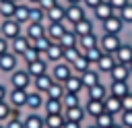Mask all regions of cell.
<instances>
[{
  "instance_id": "cell-1",
  "label": "cell",
  "mask_w": 132,
  "mask_h": 128,
  "mask_svg": "<svg viewBox=\"0 0 132 128\" xmlns=\"http://www.w3.org/2000/svg\"><path fill=\"white\" fill-rule=\"evenodd\" d=\"M85 17H87V12H85V6L82 4H66V17H64L62 25L66 29H72V25H76Z\"/></svg>"
},
{
  "instance_id": "cell-2",
  "label": "cell",
  "mask_w": 132,
  "mask_h": 128,
  "mask_svg": "<svg viewBox=\"0 0 132 128\" xmlns=\"http://www.w3.org/2000/svg\"><path fill=\"white\" fill-rule=\"evenodd\" d=\"M0 35L4 39L12 41L19 35H23V25H19L14 19H2V23H0Z\"/></svg>"
},
{
  "instance_id": "cell-3",
  "label": "cell",
  "mask_w": 132,
  "mask_h": 128,
  "mask_svg": "<svg viewBox=\"0 0 132 128\" xmlns=\"http://www.w3.org/2000/svg\"><path fill=\"white\" fill-rule=\"evenodd\" d=\"M10 85H12V89L29 91V87L33 85V76L27 72V68H16L14 72H10Z\"/></svg>"
},
{
  "instance_id": "cell-4",
  "label": "cell",
  "mask_w": 132,
  "mask_h": 128,
  "mask_svg": "<svg viewBox=\"0 0 132 128\" xmlns=\"http://www.w3.org/2000/svg\"><path fill=\"white\" fill-rule=\"evenodd\" d=\"M120 45H122L120 35L103 33V35L99 37V47H101V52H105V54H116V50H118Z\"/></svg>"
},
{
  "instance_id": "cell-5",
  "label": "cell",
  "mask_w": 132,
  "mask_h": 128,
  "mask_svg": "<svg viewBox=\"0 0 132 128\" xmlns=\"http://www.w3.org/2000/svg\"><path fill=\"white\" fill-rule=\"evenodd\" d=\"M27 95H29V91H25V89H10V93L6 95V101L12 109H23L27 105Z\"/></svg>"
},
{
  "instance_id": "cell-6",
  "label": "cell",
  "mask_w": 132,
  "mask_h": 128,
  "mask_svg": "<svg viewBox=\"0 0 132 128\" xmlns=\"http://www.w3.org/2000/svg\"><path fill=\"white\" fill-rule=\"evenodd\" d=\"M124 21L118 17V14H111L109 19H105L103 23H101V29H103V33H111V35H120L122 31H124Z\"/></svg>"
},
{
  "instance_id": "cell-7",
  "label": "cell",
  "mask_w": 132,
  "mask_h": 128,
  "mask_svg": "<svg viewBox=\"0 0 132 128\" xmlns=\"http://www.w3.org/2000/svg\"><path fill=\"white\" fill-rule=\"evenodd\" d=\"M72 74H74V72H72L70 64H66L64 60L52 66V78H54L56 83H62V85H64V81H66L68 76H72Z\"/></svg>"
},
{
  "instance_id": "cell-8",
  "label": "cell",
  "mask_w": 132,
  "mask_h": 128,
  "mask_svg": "<svg viewBox=\"0 0 132 128\" xmlns=\"http://www.w3.org/2000/svg\"><path fill=\"white\" fill-rule=\"evenodd\" d=\"M19 68V56H14L12 52H6L4 56H0V72H14Z\"/></svg>"
},
{
  "instance_id": "cell-9",
  "label": "cell",
  "mask_w": 132,
  "mask_h": 128,
  "mask_svg": "<svg viewBox=\"0 0 132 128\" xmlns=\"http://www.w3.org/2000/svg\"><path fill=\"white\" fill-rule=\"evenodd\" d=\"M29 47H31V41H29V37H27L25 33H23V35H19L16 39H12V41H10V52H12L14 56H19V58H21V56H23Z\"/></svg>"
},
{
  "instance_id": "cell-10",
  "label": "cell",
  "mask_w": 132,
  "mask_h": 128,
  "mask_svg": "<svg viewBox=\"0 0 132 128\" xmlns=\"http://www.w3.org/2000/svg\"><path fill=\"white\" fill-rule=\"evenodd\" d=\"M25 35H27L29 41L33 43L35 39H39V37L45 35V23H27V27H25Z\"/></svg>"
},
{
  "instance_id": "cell-11",
  "label": "cell",
  "mask_w": 132,
  "mask_h": 128,
  "mask_svg": "<svg viewBox=\"0 0 132 128\" xmlns=\"http://www.w3.org/2000/svg\"><path fill=\"white\" fill-rule=\"evenodd\" d=\"M43 103H45V95L43 93H39V91H29V95H27V105L25 107H29L31 111H37V109H41L43 107Z\"/></svg>"
},
{
  "instance_id": "cell-12",
  "label": "cell",
  "mask_w": 132,
  "mask_h": 128,
  "mask_svg": "<svg viewBox=\"0 0 132 128\" xmlns=\"http://www.w3.org/2000/svg\"><path fill=\"white\" fill-rule=\"evenodd\" d=\"M103 109L111 116H120L124 109H122V99L120 97H113V95H107L103 99Z\"/></svg>"
},
{
  "instance_id": "cell-13",
  "label": "cell",
  "mask_w": 132,
  "mask_h": 128,
  "mask_svg": "<svg viewBox=\"0 0 132 128\" xmlns=\"http://www.w3.org/2000/svg\"><path fill=\"white\" fill-rule=\"evenodd\" d=\"M64 17H66V4H56L54 8H50L47 12H45V21L47 23H62L64 21Z\"/></svg>"
},
{
  "instance_id": "cell-14",
  "label": "cell",
  "mask_w": 132,
  "mask_h": 128,
  "mask_svg": "<svg viewBox=\"0 0 132 128\" xmlns=\"http://www.w3.org/2000/svg\"><path fill=\"white\" fill-rule=\"evenodd\" d=\"M50 64H58V62H62V58H64V47L58 43V41H54L52 45H50V50L45 52V56H43Z\"/></svg>"
},
{
  "instance_id": "cell-15",
  "label": "cell",
  "mask_w": 132,
  "mask_h": 128,
  "mask_svg": "<svg viewBox=\"0 0 132 128\" xmlns=\"http://www.w3.org/2000/svg\"><path fill=\"white\" fill-rule=\"evenodd\" d=\"M113 56H116V62H118V64H126V66H128V64L132 62V43H122V45L116 50Z\"/></svg>"
},
{
  "instance_id": "cell-16",
  "label": "cell",
  "mask_w": 132,
  "mask_h": 128,
  "mask_svg": "<svg viewBox=\"0 0 132 128\" xmlns=\"http://www.w3.org/2000/svg\"><path fill=\"white\" fill-rule=\"evenodd\" d=\"M116 64H118V62H116V56H113V54H105V52H103V54H101V58H99V62H97L95 66H97V70H99V72L109 74V72H111V68H113Z\"/></svg>"
},
{
  "instance_id": "cell-17",
  "label": "cell",
  "mask_w": 132,
  "mask_h": 128,
  "mask_svg": "<svg viewBox=\"0 0 132 128\" xmlns=\"http://www.w3.org/2000/svg\"><path fill=\"white\" fill-rule=\"evenodd\" d=\"M47 60L45 58H39V60H35V62H31V64H25V68H27V72L35 78V76H39V74H45L47 72Z\"/></svg>"
},
{
  "instance_id": "cell-18",
  "label": "cell",
  "mask_w": 132,
  "mask_h": 128,
  "mask_svg": "<svg viewBox=\"0 0 132 128\" xmlns=\"http://www.w3.org/2000/svg\"><path fill=\"white\" fill-rule=\"evenodd\" d=\"M66 33V27L62 23H47L45 25V37H50L52 41H60V37Z\"/></svg>"
},
{
  "instance_id": "cell-19",
  "label": "cell",
  "mask_w": 132,
  "mask_h": 128,
  "mask_svg": "<svg viewBox=\"0 0 132 128\" xmlns=\"http://www.w3.org/2000/svg\"><path fill=\"white\" fill-rule=\"evenodd\" d=\"M80 76V81H82V87L85 89H89V87H93V85H97V83H101V78H99V70L97 68H89V70H85L82 74H78Z\"/></svg>"
},
{
  "instance_id": "cell-20",
  "label": "cell",
  "mask_w": 132,
  "mask_h": 128,
  "mask_svg": "<svg viewBox=\"0 0 132 128\" xmlns=\"http://www.w3.org/2000/svg\"><path fill=\"white\" fill-rule=\"evenodd\" d=\"M52 83H54V78H52V74L50 72H45V74H39V76H35L33 78V87H35V91H39V93H47V89L52 87Z\"/></svg>"
},
{
  "instance_id": "cell-21",
  "label": "cell",
  "mask_w": 132,
  "mask_h": 128,
  "mask_svg": "<svg viewBox=\"0 0 132 128\" xmlns=\"http://www.w3.org/2000/svg\"><path fill=\"white\" fill-rule=\"evenodd\" d=\"M109 95H113V97H124V95H128L130 93V85H128V81H111V85H109Z\"/></svg>"
},
{
  "instance_id": "cell-22",
  "label": "cell",
  "mask_w": 132,
  "mask_h": 128,
  "mask_svg": "<svg viewBox=\"0 0 132 128\" xmlns=\"http://www.w3.org/2000/svg\"><path fill=\"white\" fill-rule=\"evenodd\" d=\"M107 95H109V91H107V87H105L103 83H97V85H93V87H89V89H87V99L103 101Z\"/></svg>"
},
{
  "instance_id": "cell-23",
  "label": "cell",
  "mask_w": 132,
  "mask_h": 128,
  "mask_svg": "<svg viewBox=\"0 0 132 128\" xmlns=\"http://www.w3.org/2000/svg\"><path fill=\"white\" fill-rule=\"evenodd\" d=\"M72 31L80 37V35H87V33H95V23L89 19V17H85L82 21H78L76 25H72Z\"/></svg>"
},
{
  "instance_id": "cell-24",
  "label": "cell",
  "mask_w": 132,
  "mask_h": 128,
  "mask_svg": "<svg viewBox=\"0 0 132 128\" xmlns=\"http://www.w3.org/2000/svg\"><path fill=\"white\" fill-rule=\"evenodd\" d=\"M95 45H99V35L97 33H87V35H80L78 37V50H80V54L85 52V50H89V47H95Z\"/></svg>"
},
{
  "instance_id": "cell-25",
  "label": "cell",
  "mask_w": 132,
  "mask_h": 128,
  "mask_svg": "<svg viewBox=\"0 0 132 128\" xmlns=\"http://www.w3.org/2000/svg\"><path fill=\"white\" fill-rule=\"evenodd\" d=\"M82 107H85V114L91 116L93 120H95L99 114L105 111V109H103V101H97V99H87V103H85Z\"/></svg>"
},
{
  "instance_id": "cell-26",
  "label": "cell",
  "mask_w": 132,
  "mask_h": 128,
  "mask_svg": "<svg viewBox=\"0 0 132 128\" xmlns=\"http://www.w3.org/2000/svg\"><path fill=\"white\" fill-rule=\"evenodd\" d=\"M64 118L70 120V122H78V124H82V120L87 118V114H85V107H82V105H76V107H68V109H64Z\"/></svg>"
},
{
  "instance_id": "cell-27",
  "label": "cell",
  "mask_w": 132,
  "mask_h": 128,
  "mask_svg": "<svg viewBox=\"0 0 132 128\" xmlns=\"http://www.w3.org/2000/svg\"><path fill=\"white\" fill-rule=\"evenodd\" d=\"M93 14H95V19H97V21H101V23H103L105 19H109V17H111V14H116V12H113V8L109 6V2H105V0H103L99 6H95V8H93Z\"/></svg>"
},
{
  "instance_id": "cell-28",
  "label": "cell",
  "mask_w": 132,
  "mask_h": 128,
  "mask_svg": "<svg viewBox=\"0 0 132 128\" xmlns=\"http://www.w3.org/2000/svg\"><path fill=\"white\" fill-rule=\"evenodd\" d=\"M43 122H45V128H64L66 118H64V114H45Z\"/></svg>"
},
{
  "instance_id": "cell-29",
  "label": "cell",
  "mask_w": 132,
  "mask_h": 128,
  "mask_svg": "<svg viewBox=\"0 0 132 128\" xmlns=\"http://www.w3.org/2000/svg\"><path fill=\"white\" fill-rule=\"evenodd\" d=\"M12 19H14L19 25H27V23H29V4H27V2L16 4V10H14Z\"/></svg>"
},
{
  "instance_id": "cell-30",
  "label": "cell",
  "mask_w": 132,
  "mask_h": 128,
  "mask_svg": "<svg viewBox=\"0 0 132 128\" xmlns=\"http://www.w3.org/2000/svg\"><path fill=\"white\" fill-rule=\"evenodd\" d=\"M109 78L111 81H128L130 78V68L126 64H116L109 72Z\"/></svg>"
},
{
  "instance_id": "cell-31",
  "label": "cell",
  "mask_w": 132,
  "mask_h": 128,
  "mask_svg": "<svg viewBox=\"0 0 132 128\" xmlns=\"http://www.w3.org/2000/svg\"><path fill=\"white\" fill-rule=\"evenodd\" d=\"M64 89H66V93H80L85 87H82L80 76H78V74H72V76H68V78L64 81Z\"/></svg>"
},
{
  "instance_id": "cell-32",
  "label": "cell",
  "mask_w": 132,
  "mask_h": 128,
  "mask_svg": "<svg viewBox=\"0 0 132 128\" xmlns=\"http://www.w3.org/2000/svg\"><path fill=\"white\" fill-rule=\"evenodd\" d=\"M23 124H25V128H45L43 116H39L37 111L27 114V116H25V120H23Z\"/></svg>"
},
{
  "instance_id": "cell-33",
  "label": "cell",
  "mask_w": 132,
  "mask_h": 128,
  "mask_svg": "<svg viewBox=\"0 0 132 128\" xmlns=\"http://www.w3.org/2000/svg\"><path fill=\"white\" fill-rule=\"evenodd\" d=\"M29 23H45V10L39 4H29Z\"/></svg>"
},
{
  "instance_id": "cell-34",
  "label": "cell",
  "mask_w": 132,
  "mask_h": 128,
  "mask_svg": "<svg viewBox=\"0 0 132 128\" xmlns=\"http://www.w3.org/2000/svg\"><path fill=\"white\" fill-rule=\"evenodd\" d=\"M62 47H76L78 45V35L72 31V29H66V33L60 37V41H58Z\"/></svg>"
},
{
  "instance_id": "cell-35",
  "label": "cell",
  "mask_w": 132,
  "mask_h": 128,
  "mask_svg": "<svg viewBox=\"0 0 132 128\" xmlns=\"http://www.w3.org/2000/svg\"><path fill=\"white\" fill-rule=\"evenodd\" d=\"M91 66H93V64L85 58V54H80V56L70 64V68H72V72H74V74H82V72H85V70H89Z\"/></svg>"
},
{
  "instance_id": "cell-36",
  "label": "cell",
  "mask_w": 132,
  "mask_h": 128,
  "mask_svg": "<svg viewBox=\"0 0 132 128\" xmlns=\"http://www.w3.org/2000/svg\"><path fill=\"white\" fill-rule=\"evenodd\" d=\"M43 109H45V114H64L62 99H50V97H45Z\"/></svg>"
},
{
  "instance_id": "cell-37",
  "label": "cell",
  "mask_w": 132,
  "mask_h": 128,
  "mask_svg": "<svg viewBox=\"0 0 132 128\" xmlns=\"http://www.w3.org/2000/svg\"><path fill=\"white\" fill-rule=\"evenodd\" d=\"M113 124H116V116H111L107 111H103V114H99L95 118V126L97 128H111Z\"/></svg>"
},
{
  "instance_id": "cell-38",
  "label": "cell",
  "mask_w": 132,
  "mask_h": 128,
  "mask_svg": "<svg viewBox=\"0 0 132 128\" xmlns=\"http://www.w3.org/2000/svg\"><path fill=\"white\" fill-rule=\"evenodd\" d=\"M64 93H66V89H64V85L62 83H52V87L47 89V93H45V97H50V99H62L64 97Z\"/></svg>"
},
{
  "instance_id": "cell-39",
  "label": "cell",
  "mask_w": 132,
  "mask_h": 128,
  "mask_svg": "<svg viewBox=\"0 0 132 128\" xmlns=\"http://www.w3.org/2000/svg\"><path fill=\"white\" fill-rule=\"evenodd\" d=\"M78 95H80V93H64V97H62V105H64V109H68V107H76V105H82Z\"/></svg>"
},
{
  "instance_id": "cell-40",
  "label": "cell",
  "mask_w": 132,
  "mask_h": 128,
  "mask_svg": "<svg viewBox=\"0 0 132 128\" xmlns=\"http://www.w3.org/2000/svg\"><path fill=\"white\" fill-rule=\"evenodd\" d=\"M52 43H54V41H52L50 37H45V35H43V37L35 39V41L31 43V45H33V47H35V50H37V52H39L41 56H45V52L50 50V45H52Z\"/></svg>"
},
{
  "instance_id": "cell-41",
  "label": "cell",
  "mask_w": 132,
  "mask_h": 128,
  "mask_svg": "<svg viewBox=\"0 0 132 128\" xmlns=\"http://www.w3.org/2000/svg\"><path fill=\"white\" fill-rule=\"evenodd\" d=\"M82 54H85V58H87V60H89V62L95 66V64L99 62V58H101V54H103V52H101V47H99V45H95V47H89V50H85Z\"/></svg>"
},
{
  "instance_id": "cell-42",
  "label": "cell",
  "mask_w": 132,
  "mask_h": 128,
  "mask_svg": "<svg viewBox=\"0 0 132 128\" xmlns=\"http://www.w3.org/2000/svg\"><path fill=\"white\" fill-rule=\"evenodd\" d=\"M14 10H16V4H14L12 0H4V4H2V8H0V17H2V19H12Z\"/></svg>"
},
{
  "instance_id": "cell-43",
  "label": "cell",
  "mask_w": 132,
  "mask_h": 128,
  "mask_svg": "<svg viewBox=\"0 0 132 128\" xmlns=\"http://www.w3.org/2000/svg\"><path fill=\"white\" fill-rule=\"evenodd\" d=\"M39 58H43V56H41V54H39V52H37L33 45H31V47H29V50H27V52L21 56V60H23L25 64H31V62H35V60H39Z\"/></svg>"
},
{
  "instance_id": "cell-44",
  "label": "cell",
  "mask_w": 132,
  "mask_h": 128,
  "mask_svg": "<svg viewBox=\"0 0 132 128\" xmlns=\"http://www.w3.org/2000/svg\"><path fill=\"white\" fill-rule=\"evenodd\" d=\"M118 17L124 21V25H132V0H130V2L118 12Z\"/></svg>"
},
{
  "instance_id": "cell-45",
  "label": "cell",
  "mask_w": 132,
  "mask_h": 128,
  "mask_svg": "<svg viewBox=\"0 0 132 128\" xmlns=\"http://www.w3.org/2000/svg\"><path fill=\"white\" fill-rule=\"evenodd\" d=\"M78 56H80V50H78V47H64V58H62V60H64L66 64H72Z\"/></svg>"
},
{
  "instance_id": "cell-46",
  "label": "cell",
  "mask_w": 132,
  "mask_h": 128,
  "mask_svg": "<svg viewBox=\"0 0 132 128\" xmlns=\"http://www.w3.org/2000/svg\"><path fill=\"white\" fill-rule=\"evenodd\" d=\"M10 105H8V101H0V124H4L8 118H10Z\"/></svg>"
},
{
  "instance_id": "cell-47",
  "label": "cell",
  "mask_w": 132,
  "mask_h": 128,
  "mask_svg": "<svg viewBox=\"0 0 132 128\" xmlns=\"http://www.w3.org/2000/svg\"><path fill=\"white\" fill-rule=\"evenodd\" d=\"M120 124L124 128H132V111H122L120 114Z\"/></svg>"
},
{
  "instance_id": "cell-48",
  "label": "cell",
  "mask_w": 132,
  "mask_h": 128,
  "mask_svg": "<svg viewBox=\"0 0 132 128\" xmlns=\"http://www.w3.org/2000/svg\"><path fill=\"white\" fill-rule=\"evenodd\" d=\"M105 2H109V6L113 8V12L118 14V12H120V10H122V8H124L130 0H105Z\"/></svg>"
},
{
  "instance_id": "cell-49",
  "label": "cell",
  "mask_w": 132,
  "mask_h": 128,
  "mask_svg": "<svg viewBox=\"0 0 132 128\" xmlns=\"http://www.w3.org/2000/svg\"><path fill=\"white\" fill-rule=\"evenodd\" d=\"M4 126H6V128H25V124H23L21 118H8V120L4 122Z\"/></svg>"
},
{
  "instance_id": "cell-50",
  "label": "cell",
  "mask_w": 132,
  "mask_h": 128,
  "mask_svg": "<svg viewBox=\"0 0 132 128\" xmlns=\"http://www.w3.org/2000/svg\"><path fill=\"white\" fill-rule=\"evenodd\" d=\"M122 109L124 111H132V91L122 97Z\"/></svg>"
},
{
  "instance_id": "cell-51",
  "label": "cell",
  "mask_w": 132,
  "mask_h": 128,
  "mask_svg": "<svg viewBox=\"0 0 132 128\" xmlns=\"http://www.w3.org/2000/svg\"><path fill=\"white\" fill-rule=\"evenodd\" d=\"M56 4H60V0H39V6H41L45 12H47L50 8H54Z\"/></svg>"
},
{
  "instance_id": "cell-52",
  "label": "cell",
  "mask_w": 132,
  "mask_h": 128,
  "mask_svg": "<svg viewBox=\"0 0 132 128\" xmlns=\"http://www.w3.org/2000/svg\"><path fill=\"white\" fill-rule=\"evenodd\" d=\"M6 52H10V41L4 39V37H0V56H4Z\"/></svg>"
},
{
  "instance_id": "cell-53",
  "label": "cell",
  "mask_w": 132,
  "mask_h": 128,
  "mask_svg": "<svg viewBox=\"0 0 132 128\" xmlns=\"http://www.w3.org/2000/svg\"><path fill=\"white\" fill-rule=\"evenodd\" d=\"M101 2H103V0H82V6H85V8H91V10H93V8H95V6H99Z\"/></svg>"
},
{
  "instance_id": "cell-54",
  "label": "cell",
  "mask_w": 132,
  "mask_h": 128,
  "mask_svg": "<svg viewBox=\"0 0 132 128\" xmlns=\"http://www.w3.org/2000/svg\"><path fill=\"white\" fill-rule=\"evenodd\" d=\"M64 128H82V124H78V122H70V120H66V124H64Z\"/></svg>"
},
{
  "instance_id": "cell-55",
  "label": "cell",
  "mask_w": 132,
  "mask_h": 128,
  "mask_svg": "<svg viewBox=\"0 0 132 128\" xmlns=\"http://www.w3.org/2000/svg\"><path fill=\"white\" fill-rule=\"evenodd\" d=\"M6 95H8V91H6V87L0 83V101H6Z\"/></svg>"
},
{
  "instance_id": "cell-56",
  "label": "cell",
  "mask_w": 132,
  "mask_h": 128,
  "mask_svg": "<svg viewBox=\"0 0 132 128\" xmlns=\"http://www.w3.org/2000/svg\"><path fill=\"white\" fill-rule=\"evenodd\" d=\"M66 4H82V0H66Z\"/></svg>"
},
{
  "instance_id": "cell-57",
  "label": "cell",
  "mask_w": 132,
  "mask_h": 128,
  "mask_svg": "<svg viewBox=\"0 0 132 128\" xmlns=\"http://www.w3.org/2000/svg\"><path fill=\"white\" fill-rule=\"evenodd\" d=\"M27 4H39V0H27Z\"/></svg>"
},
{
  "instance_id": "cell-58",
  "label": "cell",
  "mask_w": 132,
  "mask_h": 128,
  "mask_svg": "<svg viewBox=\"0 0 132 128\" xmlns=\"http://www.w3.org/2000/svg\"><path fill=\"white\" fill-rule=\"evenodd\" d=\"M111 128H124V126H122V124H120V122H116V124H113V126H111Z\"/></svg>"
},
{
  "instance_id": "cell-59",
  "label": "cell",
  "mask_w": 132,
  "mask_h": 128,
  "mask_svg": "<svg viewBox=\"0 0 132 128\" xmlns=\"http://www.w3.org/2000/svg\"><path fill=\"white\" fill-rule=\"evenodd\" d=\"M14 4H21V2H27V0H12Z\"/></svg>"
},
{
  "instance_id": "cell-60",
  "label": "cell",
  "mask_w": 132,
  "mask_h": 128,
  "mask_svg": "<svg viewBox=\"0 0 132 128\" xmlns=\"http://www.w3.org/2000/svg\"><path fill=\"white\" fill-rule=\"evenodd\" d=\"M128 68H130V74H132V62H130V64H128Z\"/></svg>"
},
{
  "instance_id": "cell-61",
  "label": "cell",
  "mask_w": 132,
  "mask_h": 128,
  "mask_svg": "<svg viewBox=\"0 0 132 128\" xmlns=\"http://www.w3.org/2000/svg\"><path fill=\"white\" fill-rule=\"evenodd\" d=\"M87 128H97V126H95V124H91V126H87Z\"/></svg>"
},
{
  "instance_id": "cell-62",
  "label": "cell",
  "mask_w": 132,
  "mask_h": 128,
  "mask_svg": "<svg viewBox=\"0 0 132 128\" xmlns=\"http://www.w3.org/2000/svg\"><path fill=\"white\" fill-rule=\"evenodd\" d=\"M2 4H4V0H0V8H2Z\"/></svg>"
},
{
  "instance_id": "cell-63",
  "label": "cell",
  "mask_w": 132,
  "mask_h": 128,
  "mask_svg": "<svg viewBox=\"0 0 132 128\" xmlns=\"http://www.w3.org/2000/svg\"><path fill=\"white\" fill-rule=\"evenodd\" d=\"M0 128H6V126H4V124H0Z\"/></svg>"
},
{
  "instance_id": "cell-64",
  "label": "cell",
  "mask_w": 132,
  "mask_h": 128,
  "mask_svg": "<svg viewBox=\"0 0 132 128\" xmlns=\"http://www.w3.org/2000/svg\"><path fill=\"white\" fill-rule=\"evenodd\" d=\"M0 37H2V35H0Z\"/></svg>"
}]
</instances>
